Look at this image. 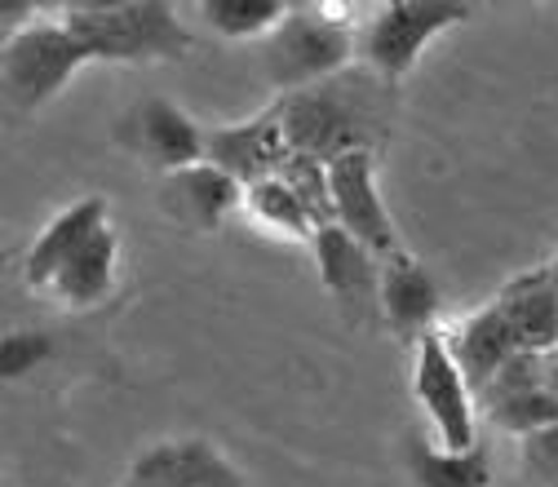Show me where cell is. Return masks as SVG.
<instances>
[{"mask_svg":"<svg viewBox=\"0 0 558 487\" xmlns=\"http://www.w3.org/2000/svg\"><path fill=\"white\" fill-rule=\"evenodd\" d=\"M439 311H444V293L435 284V275L403 248L390 253L381 261V315L390 332L403 341H422L435 332Z\"/></svg>","mask_w":558,"mask_h":487,"instance_id":"cell-13","label":"cell"},{"mask_svg":"<svg viewBox=\"0 0 558 487\" xmlns=\"http://www.w3.org/2000/svg\"><path fill=\"white\" fill-rule=\"evenodd\" d=\"M412 390L416 403L426 407L430 426L439 435V448L448 452H470L474 443V399H470V377L461 373L448 332H430L416 341V368H412Z\"/></svg>","mask_w":558,"mask_h":487,"instance_id":"cell-5","label":"cell"},{"mask_svg":"<svg viewBox=\"0 0 558 487\" xmlns=\"http://www.w3.org/2000/svg\"><path fill=\"white\" fill-rule=\"evenodd\" d=\"M94 53L81 45V36L66 23H36L23 36L5 40L0 49V81H5V102L14 111H36L53 94L66 89Z\"/></svg>","mask_w":558,"mask_h":487,"instance_id":"cell-3","label":"cell"},{"mask_svg":"<svg viewBox=\"0 0 558 487\" xmlns=\"http://www.w3.org/2000/svg\"><path fill=\"white\" fill-rule=\"evenodd\" d=\"M49 360H53V337L49 332H5V341H0V373H5L10 381L36 373Z\"/></svg>","mask_w":558,"mask_h":487,"instance_id":"cell-22","label":"cell"},{"mask_svg":"<svg viewBox=\"0 0 558 487\" xmlns=\"http://www.w3.org/2000/svg\"><path fill=\"white\" fill-rule=\"evenodd\" d=\"M549 275H554V284H558V257H554V266H549Z\"/></svg>","mask_w":558,"mask_h":487,"instance_id":"cell-25","label":"cell"},{"mask_svg":"<svg viewBox=\"0 0 558 487\" xmlns=\"http://www.w3.org/2000/svg\"><path fill=\"white\" fill-rule=\"evenodd\" d=\"M240 204H244V182H235L231 173H222L218 165H208V160L191 165L182 173H169L160 182V208L182 231L214 235Z\"/></svg>","mask_w":558,"mask_h":487,"instance_id":"cell-12","label":"cell"},{"mask_svg":"<svg viewBox=\"0 0 558 487\" xmlns=\"http://www.w3.org/2000/svg\"><path fill=\"white\" fill-rule=\"evenodd\" d=\"M408 474L416 487H493V456H487V448L448 452L426 439H412Z\"/></svg>","mask_w":558,"mask_h":487,"instance_id":"cell-18","label":"cell"},{"mask_svg":"<svg viewBox=\"0 0 558 487\" xmlns=\"http://www.w3.org/2000/svg\"><path fill=\"white\" fill-rule=\"evenodd\" d=\"M116 257H120V240H116L111 227H102L72 261L58 270V280L49 284V297L66 311L102 306L116 293Z\"/></svg>","mask_w":558,"mask_h":487,"instance_id":"cell-16","label":"cell"},{"mask_svg":"<svg viewBox=\"0 0 558 487\" xmlns=\"http://www.w3.org/2000/svg\"><path fill=\"white\" fill-rule=\"evenodd\" d=\"M120 487H244V474L208 439H178L147 448Z\"/></svg>","mask_w":558,"mask_h":487,"instance_id":"cell-11","label":"cell"},{"mask_svg":"<svg viewBox=\"0 0 558 487\" xmlns=\"http://www.w3.org/2000/svg\"><path fill=\"white\" fill-rule=\"evenodd\" d=\"M497 302L506 306V315L519 328L527 351L549 355L558 345V284H554L549 270L523 275V280H514Z\"/></svg>","mask_w":558,"mask_h":487,"instance_id":"cell-17","label":"cell"},{"mask_svg":"<svg viewBox=\"0 0 558 487\" xmlns=\"http://www.w3.org/2000/svg\"><path fill=\"white\" fill-rule=\"evenodd\" d=\"M328 186H332V222L341 231H351L381 261L390 253H399L395 218L386 214L381 191H377V156H373V147L337 156L328 165Z\"/></svg>","mask_w":558,"mask_h":487,"instance_id":"cell-7","label":"cell"},{"mask_svg":"<svg viewBox=\"0 0 558 487\" xmlns=\"http://www.w3.org/2000/svg\"><path fill=\"white\" fill-rule=\"evenodd\" d=\"M523 465L536 483L558 487V426H545L523 439Z\"/></svg>","mask_w":558,"mask_h":487,"instance_id":"cell-23","label":"cell"},{"mask_svg":"<svg viewBox=\"0 0 558 487\" xmlns=\"http://www.w3.org/2000/svg\"><path fill=\"white\" fill-rule=\"evenodd\" d=\"M315 261H319V280L337 297V306L364 319L381 311V257H373L351 231H341L337 222H324L315 231Z\"/></svg>","mask_w":558,"mask_h":487,"instance_id":"cell-9","label":"cell"},{"mask_svg":"<svg viewBox=\"0 0 558 487\" xmlns=\"http://www.w3.org/2000/svg\"><path fill=\"white\" fill-rule=\"evenodd\" d=\"M448 345H452L461 373L470 377V386H478V390L493 381L514 355L527 351L523 337H519V328L510 324V315H506L501 302H493V306H483L478 315H470V319L448 337Z\"/></svg>","mask_w":558,"mask_h":487,"instance_id":"cell-15","label":"cell"},{"mask_svg":"<svg viewBox=\"0 0 558 487\" xmlns=\"http://www.w3.org/2000/svg\"><path fill=\"white\" fill-rule=\"evenodd\" d=\"M107 214H111L107 195H85V199H76L72 208H62V214L36 235V244H32L27 257H23L27 284L49 293V284L58 280V270L107 227Z\"/></svg>","mask_w":558,"mask_h":487,"instance_id":"cell-14","label":"cell"},{"mask_svg":"<svg viewBox=\"0 0 558 487\" xmlns=\"http://www.w3.org/2000/svg\"><path fill=\"white\" fill-rule=\"evenodd\" d=\"M293 156L289 137H284V120H279V102L266 107L262 115L231 124V129H214L208 133V165H218L222 173H231L235 182L253 186L262 178H275L284 169V160Z\"/></svg>","mask_w":558,"mask_h":487,"instance_id":"cell-10","label":"cell"},{"mask_svg":"<svg viewBox=\"0 0 558 487\" xmlns=\"http://www.w3.org/2000/svg\"><path fill=\"white\" fill-rule=\"evenodd\" d=\"M244 208L270 231L289 235V240H306L315 244V231H319V218L306 208V199L284 182V178H262L253 186H244Z\"/></svg>","mask_w":558,"mask_h":487,"instance_id":"cell-19","label":"cell"},{"mask_svg":"<svg viewBox=\"0 0 558 487\" xmlns=\"http://www.w3.org/2000/svg\"><path fill=\"white\" fill-rule=\"evenodd\" d=\"M36 0H0V40H14V36H23L27 27H36L32 19H36Z\"/></svg>","mask_w":558,"mask_h":487,"instance_id":"cell-24","label":"cell"},{"mask_svg":"<svg viewBox=\"0 0 558 487\" xmlns=\"http://www.w3.org/2000/svg\"><path fill=\"white\" fill-rule=\"evenodd\" d=\"M360 40L345 23V10L332 5H293L262 45V72L279 98L302 94L337 76L355 58Z\"/></svg>","mask_w":558,"mask_h":487,"instance_id":"cell-2","label":"cell"},{"mask_svg":"<svg viewBox=\"0 0 558 487\" xmlns=\"http://www.w3.org/2000/svg\"><path fill=\"white\" fill-rule=\"evenodd\" d=\"M289 0H204L199 19L218 36L248 40V36H270L279 23L289 19Z\"/></svg>","mask_w":558,"mask_h":487,"instance_id":"cell-20","label":"cell"},{"mask_svg":"<svg viewBox=\"0 0 558 487\" xmlns=\"http://www.w3.org/2000/svg\"><path fill=\"white\" fill-rule=\"evenodd\" d=\"M470 14L474 5H465V0H386L360 36V53L368 72H377L386 85H399L416 66L422 49Z\"/></svg>","mask_w":558,"mask_h":487,"instance_id":"cell-4","label":"cell"},{"mask_svg":"<svg viewBox=\"0 0 558 487\" xmlns=\"http://www.w3.org/2000/svg\"><path fill=\"white\" fill-rule=\"evenodd\" d=\"M279 120H284V137H289L293 156H315V160L332 165L345 151L368 147V143H360L355 107L328 85L279 98Z\"/></svg>","mask_w":558,"mask_h":487,"instance_id":"cell-8","label":"cell"},{"mask_svg":"<svg viewBox=\"0 0 558 487\" xmlns=\"http://www.w3.org/2000/svg\"><path fill=\"white\" fill-rule=\"evenodd\" d=\"M116 143L133 151L137 160H147L151 169L182 173L191 165H204L208 156V133L169 98H143L120 124H116Z\"/></svg>","mask_w":558,"mask_h":487,"instance_id":"cell-6","label":"cell"},{"mask_svg":"<svg viewBox=\"0 0 558 487\" xmlns=\"http://www.w3.org/2000/svg\"><path fill=\"white\" fill-rule=\"evenodd\" d=\"M62 23L94 62H178L195 45L169 0H66Z\"/></svg>","mask_w":558,"mask_h":487,"instance_id":"cell-1","label":"cell"},{"mask_svg":"<svg viewBox=\"0 0 558 487\" xmlns=\"http://www.w3.org/2000/svg\"><path fill=\"white\" fill-rule=\"evenodd\" d=\"M275 178H284L306 199V208L319 218V227L332 222V186H328V165L324 160H315V156H289L284 169H279Z\"/></svg>","mask_w":558,"mask_h":487,"instance_id":"cell-21","label":"cell"}]
</instances>
